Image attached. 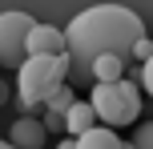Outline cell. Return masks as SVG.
I'll return each instance as SVG.
<instances>
[{
  "label": "cell",
  "mask_w": 153,
  "mask_h": 149,
  "mask_svg": "<svg viewBox=\"0 0 153 149\" xmlns=\"http://www.w3.org/2000/svg\"><path fill=\"white\" fill-rule=\"evenodd\" d=\"M141 36H145V24H141V16L133 12V8H125V4H93V8H85V12H76L73 20L65 24L69 73L73 69L89 73L101 53L129 56Z\"/></svg>",
  "instance_id": "obj_1"
},
{
  "label": "cell",
  "mask_w": 153,
  "mask_h": 149,
  "mask_svg": "<svg viewBox=\"0 0 153 149\" xmlns=\"http://www.w3.org/2000/svg\"><path fill=\"white\" fill-rule=\"evenodd\" d=\"M69 77V53L61 56H24V64L16 69V105L32 109V105L48 101Z\"/></svg>",
  "instance_id": "obj_2"
},
{
  "label": "cell",
  "mask_w": 153,
  "mask_h": 149,
  "mask_svg": "<svg viewBox=\"0 0 153 149\" xmlns=\"http://www.w3.org/2000/svg\"><path fill=\"white\" fill-rule=\"evenodd\" d=\"M89 105H93V113H97V121L101 125H109V129H121V125H137V117H141V89L133 85V81H109V85H93V93H89Z\"/></svg>",
  "instance_id": "obj_3"
},
{
  "label": "cell",
  "mask_w": 153,
  "mask_h": 149,
  "mask_svg": "<svg viewBox=\"0 0 153 149\" xmlns=\"http://www.w3.org/2000/svg\"><path fill=\"white\" fill-rule=\"evenodd\" d=\"M32 16L28 12H0V69H20L24 64V40L32 32Z\"/></svg>",
  "instance_id": "obj_4"
},
{
  "label": "cell",
  "mask_w": 153,
  "mask_h": 149,
  "mask_svg": "<svg viewBox=\"0 0 153 149\" xmlns=\"http://www.w3.org/2000/svg\"><path fill=\"white\" fill-rule=\"evenodd\" d=\"M24 53L28 56H61L65 53V28H56V24H32L28 40H24Z\"/></svg>",
  "instance_id": "obj_5"
},
{
  "label": "cell",
  "mask_w": 153,
  "mask_h": 149,
  "mask_svg": "<svg viewBox=\"0 0 153 149\" xmlns=\"http://www.w3.org/2000/svg\"><path fill=\"white\" fill-rule=\"evenodd\" d=\"M8 141L16 149H45L48 129H45V121H36V117H16L12 125H8Z\"/></svg>",
  "instance_id": "obj_6"
},
{
  "label": "cell",
  "mask_w": 153,
  "mask_h": 149,
  "mask_svg": "<svg viewBox=\"0 0 153 149\" xmlns=\"http://www.w3.org/2000/svg\"><path fill=\"white\" fill-rule=\"evenodd\" d=\"M93 81L97 85H109V81H121L125 77V56H117V53H101L97 61H93Z\"/></svg>",
  "instance_id": "obj_7"
},
{
  "label": "cell",
  "mask_w": 153,
  "mask_h": 149,
  "mask_svg": "<svg viewBox=\"0 0 153 149\" xmlns=\"http://www.w3.org/2000/svg\"><path fill=\"white\" fill-rule=\"evenodd\" d=\"M76 149H121V137L109 125H93V129H85L76 137Z\"/></svg>",
  "instance_id": "obj_8"
},
{
  "label": "cell",
  "mask_w": 153,
  "mask_h": 149,
  "mask_svg": "<svg viewBox=\"0 0 153 149\" xmlns=\"http://www.w3.org/2000/svg\"><path fill=\"white\" fill-rule=\"evenodd\" d=\"M97 125V113H93L89 101H73V109L65 113V129H69V137H81L85 129Z\"/></svg>",
  "instance_id": "obj_9"
},
{
  "label": "cell",
  "mask_w": 153,
  "mask_h": 149,
  "mask_svg": "<svg viewBox=\"0 0 153 149\" xmlns=\"http://www.w3.org/2000/svg\"><path fill=\"white\" fill-rule=\"evenodd\" d=\"M73 101H76V93H73L69 85H61V89H56V93L45 101V105H48V117H65V113L73 109Z\"/></svg>",
  "instance_id": "obj_10"
},
{
  "label": "cell",
  "mask_w": 153,
  "mask_h": 149,
  "mask_svg": "<svg viewBox=\"0 0 153 149\" xmlns=\"http://www.w3.org/2000/svg\"><path fill=\"white\" fill-rule=\"evenodd\" d=\"M133 149H153V121H145V125H133Z\"/></svg>",
  "instance_id": "obj_11"
},
{
  "label": "cell",
  "mask_w": 153,
  "mask_h": 149,
  "mask_svg": "<svg viewBox=\"0 0 153 149\" xmlns=\"http://www.w3.org/2000/svg\"><path fill=\"white\" fill-rule=\"evenodd\" d=\"M129 56H133V61H149V56H153V40H149V36H141L137 44H133V53H129Z\"/></svg>",
  "instance_id": "obj_12"
},
{
  "label": "cell",
  "mask_w": 153,
  "mask_h": 149,
  "mask_svg": "<svg viewBox=\"0 0 153 149\" xmlns=\"http://www.w3.org/2000/svg\"><path fill=\"white\" fill-rule=\"evenodd\" d=\"M141 85H145L149 97H153V56H149V61H141Z\"/></svg>",
  "instance_id": "obj_13"
},
{
  "label": "cell",
  "mask_w": 153,
  "mask_h": 149,
  "mask_svg": "<svg viewBox=\"0 0 153 149\" xmlns=\"http://www.w3.org/2000/svg\"><path fill=\"white\" fill-rule=\"evenodd\" d=\"M56 149H76V137H65V141H56Z\"/></svg>",
  "instance_id": "obj_14"
},
{
  "label": "cell",
  "mask_w": 153,
  "mask_h": 149,
  "mask_svg": "<svg viewBox=\"0 0 153 149\" xmlns=\"http://www.w3.org/2000/svg\"><path fill=\"white\" fill-rule=\"evenodd\" d=\"M0 149H16V145H12V141H4V137H0Z\"/></svg>",
  "instance_id": "obj_15"
},
{
  "label": "cell",
  "mask_w": 153,
  "mask_h": 149,
  "mask_svg": "<svg viewBox=\"0 0 153 149\" xmlns=\"http://www.w3.org/2000/svg\"><path fill=\"white\" fill-rule=\"evenodd\" d=\"M121 149H133V141H121Z\"/></svg>",
  "instance_id": "obj_16"
},
{
  "label": "cell",
  "mask_w": 153,
  "mask_h": 149,
  "mask_svg": "<svg viewBox=\"0 0 153 149\" xmlns=\"http://www.w3.org/2000/svg\"><path fill=\"white\" fill-rule=\"evenodd\" d=\"M0 93H4V89H0Z\"/></svg>",
  "instance_id": "obj_17"
}]
</instances>
